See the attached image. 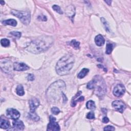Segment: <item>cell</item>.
<instances>
[{
    "mask_svg": "<svg viewBox=\"0 0 131 131\" xmlns=\"http://www.w3.org/2000/svg\"><path fill=\"white\" fill-rule=\"evenodd\" d=\"M53 43V39L51 37L46 36L39 37L30 42L26 49L31 53L39 54L48 50Z\"/></svg>",
    "mask_w": 131,
    "mask_h": 131,
    "instance_id": "obj_1",
    "label": "cell"
},
{
    "mask_svg": "<svg viewBox=\"0 0 131 131\" xmlns=\"http://www.w3.org/2000/svg\"><path fill=\"white\" fill-rule=\"evenodd\" d=\"M66 84L63 80H57L52 84L47 89L46 96L49 101L55 103L62 97L64 90L66 89Z\"/></svg>",
    "mask_w": 131,
    "mask_h": 131,
    "instance_id": "obj_2",
    "label": "cell"
},
{
    "mask_svg": "<svg viewBox=\"0 0 131 131\" xmlns=\"http://www.w3.org/2000/svg\"><path fill=\"white\" fill-rule=\"evenodd\" d=\"M75 59L72 55H65L58 61L56 66V72L61 76L67 75L73 67Z\"/></svg>",
    "mask_w": 131,
    "mask_h": 131,
    "instance_id": "obj_3",
    "label": "cell"
},
{
    "mask_svg": "<svg viewBox=\"0 0 131 131\" xmlns=\"http://www.w3.org/2000/svg\"><path fill=\"white\" fill-rule=\"evenodd\" d=\"M87 87L89 89H94V93L100 98L103 97L107 91L105 81L99 75L95 76L87 84Z\"/></svg>",
    "mask_w": 131,
    "mask_h": 131,
    "instance_id": "obj_4",
    "label": "cell"
},
{
    "mask_svg": "<svg viewBox=\"0 0 131 131\" xmlns=\"http://www.w3.org/2000/svg\"><path fill=\"white\" fill-rule=\"evenodd\" d=\"M11 14L15 16L22 22L23 24L28 25L30 24L31 21V15L29 12L12 10Z\"/></svg>",
    "mask_w": 131,
    "mask_h": 131,
    "instance_id": "obj_5",
    "label": "cell"
},
{
    "mask_svg": "<svg viewBox=\"0 0 131 131\" xmlns=\"http://www.w3.org/2000/svg\"><path fill=\"white\" fill-rule=\"evenodd\" d=\"M47 131H60V127L57 122H56V118L52 116H50V122L48 125Z\"/></svg>",
    "mask_w": 131,
    "mask_h": 131,
    "instance_id": "obj_6",
    "label": "cell"
},
{
    "mask_svg": "<svg viewBox=\"0 0 131 131\" xmlns=\"http://www.w3.org/2000/svg\"><path fill=\"white\" fill-rule=\"evenodd\" d=\"M7 116L10 119L13 120H17L20 117V112L14 109H8L6 111Z\"/></svg>",
    "mask_w": 131,
    "mask_h": 131,
    "instance_id": "obj_7",
    "label": "cell"
},
{
    "mask_svg": "<svg viewBox=\"0 0 131 131\" xmlns=\"http://www.w3.org/2000/svg\"><path fill=\"white\" fill-rule=\"evenodd\" d=\"M112 106L116 111L120 113H123L126 109V104L120 100H115L113 102Z\"/></svg>",
    "mask_w": 131,
    "mask_h": 131,
    "instance_id": "obj_8",
    "label": "cell"
},
{
    "mask_svg": "<svg viewBox=\"0 0 131 131\" xmlns=\"http://www.w3.org/2000/svg\"><path fill=\"white\" fill-rule=\"evenodd\" d=\"M126 89L125 86L122 84H119L114 88L113 90V94L115 96L118 97L124 95Z\"/></svg>",
    "mask_w": 131,
    "mask_h": 131,
    "instance_id": "obj_9",
    "label": "cell"
},
{
    "mask_svg": "<svg viewBox=\"0 0 131 131\" xmlns=\"http://www.w3.org/2000/svg\"><path fill=\"white\" fill-rule=\"evenodd\" d=\"M30 110L31 112H34L40 104L39 100L36 98H32L29 101Z\"/></svg>",
    "mask_w": 131,
    "mask_h": 131,
    "instance_id": "obj_10",
    "label": "cell"
},
{
    "mask_svg": "<svg viewBox=\"0 0 131 131\" xmlns=\"http://www.w3.org/2000/svg\"><path fill=\"white\" fill-rule=\"evenodd\" d=\"M29 69L28 66L23 63L15 62L13 64V69L17 71H26Z\"/></svg>",
    "mask_w": 131,
    "mask_h": 131,
    "instance_id": "obj_11",
    "label": "cell"
},
{
    "mask_svg": "<svg viewBox=\"0 0 131 131\" xmlns=\"http://www.w3.org/2000/svg\"><path fill=\"white\" fill-rule=\"evenodd\" d=\"M65 12L66 15L73 21V18L75 15V8L73 5L68 6L65 10Z\"/></svg>",
    "mask_w": 131,
    "mask_h": 131,
    "instance_id": "obj_12",
    "label": "cell"
},
{
    "mask_svg": "<svg viewBox=\"0 0 131 131\" xmlns=\"http://www.w3.org/2000/svg\"><path fill=\"white\" fill-rule=\"evenodd\" d=\"M13 127L15 130H23L25 128L24 123L21 120H14L12 122Z\"/></svg>",
    "mask_w": 131,
    "mask_h": 131,
    "instance_id": "obj_13",
    "label": "cell"
},
{
    "mask_svg": "<svg viewBox=\"0 0 131 131\" xmlns=\"http://www.w3.org/2000/svg\"><path fill=\"white\" fill-rule=\"evenodd\" d=\"M95 42L97 46L100 47L103 45H104L105 40L103 37L101 35L99 34L96 36V37H95Z\"/></svg>",
    "mask_w": 131,
    "mask_h": 131,
    "instance_id": "obj_14",
    "label": "cell"
},
{
    "mask_svg": "<svg viewBox=\"0 0 131 131\" xmlns=\"http://www.w3.org/2000/svg\"><path fill=\"white\" fill-rule=\"evenodd\" d=\"M0 127L3 129H7L10 127L9 122L7 120L1 118L0 120Z\"/></svg>",
    "mask_w": 131,
    "mask_h": 131,
    "instance_id": "obj_15",
    "label": "cell"
},
{
    "mask_svg": "<svg viewBox=\"0 0 131 131\" xmlns=\"http://www.w3.org/2000/svg\"><path fill=\"white\" fill-rule=\"evenodd\" d=\"M2 23L4 25H10L13 27H15L17 25V22L14 19H9L5 20L3 21Z\"/></svg>",
    "mask_w": 131,
    "mask_h": 131,
    "instance_id": "obj_16",
    "label": "cell"
},
{
    "mask_svg": "<svg viewBox=\"0 0 131 131\" xmlns=\"http://www.w3.org/2000/svg\"><path fill=\"white\" fill-rule=\"evenodd\" d=\"M77 97V95L75 96V97H74L72 99V102H71V106L72 107H74L77 104V102L78 101H82L84 100V97L81 96L79 98H78V99H76Z\"/></svg>",
    "mask_w": 131,
    "mask_h": 131,
    "instance_id": "obj_17",
    "label": "cell"
},
{
    "mask_svg": "<svg viewBox=\"0 0 131 131\" xmlns=\"http://www.w3.org/2000/svg\"><path fill=\"white\" fill-rule=\"evenodd\" d=\"M89 72V70L88 69L84 68L83 69H82L81 71L78 73V74L77 75V77L79 79L83 78L88 74Z\"/></svg>",
    "mask_w": 131,
    "mask_h": 131,
    "instance_id": "obj_18",
    "label": "cell"
},
{
    "mask_svg": "<svg viewBox=\"0 0 131 131\" xmlns=\"http://www.w3.org/2000/svg\"><path fill=\"white\" fill-rule=\"evenodd\" d=\"M16 93L19 96H23L25 94L24 88L22 85H18L16 89Z\"/></svg>",
    "mask_w": 131,
    "mask_h": 131,
    "instance_id": "obj_19",
    "label": "cell"
},
{
    "mask_svg": "<svg viewBox=\"0 0 131 131\" xmlns=\"http://www.w3.org/2000/svg\"><path fill=\"white\" fill-rule=\"evenodd\" d=\"M29 117L32 120L37 121L39 120V117L35 113V112H30L29 113Z\"/></svg>",
    "mask_w": 131,
    "mask_h": 131,
    "instance_id": "obj_20",
    "label": "cell"
},
{
    "mask_svg": "<svg viewBox=\"0 0 131 131\" xmlns=\"http://www.w3.org/2000/svg\"><path fill=\"white\" fill-rule=\"evenodd\" d=\"M86 106L87 109L90 110H93L95 109L96 105L95 104V102L92 100H89L87 102Z\"/></svg>",
    "mask_w": 131,
    "mask_h": 131,
    "instance_id": "obj_21",
    "label": "cell"
},
{
    "mask_svg": "<svg viewBox=\"0 0 131 131\" xmlns=\"http://www.w3.org/2000/svg\"><path fill=\"white\" fill-rule=\"evenodd\" d=\"M70 45L75 49H76V50H77V49L79 48V45H80L79 42H77V41H76L75 39L72 40L71 41V42H70Z\"/></svg>",
    "mask_w": 131,
    "mask_h": 131,
    "instance_id": "obj_22",
    "label": "cell"
},
{
    "mask_svg": "<svg viewBox=\"0 0 131 131\" xmlns=\"http://www.w3.org/2000/svg\"><path fill=\"white\" fill-rule=\"evenodd\" d=\"M1 44L4 47H7L10 45V41L8 39L3 38L1 40Z\"/></svg>",
    "mask_w": 131,
    "mask_h": 131,
    "instance_id": "obj_23",
    "label": "cell"
},
{
    "mask_svg": "<svg viewBox=\"0 0 131 131\" xmlns=\"http://www.w3.org/2000/svg\"><path fill=\"white\" fill-rule=\"evenodd\" d=\"M113 49V45L111 44H108L106 46L105 53L107 54H110L112 52Z\"/></svg>",
    "mask_w": 131,
    "mask_h": 131,
    "instance_id": "obj_24",
    "label": "cell"
},
{
    "mask_svg": "<svg viewBox=\"0 0 131 131\" xmlns=\"http://www.w3.org/2000/svg\"><path fill=\"white\" fill-rule=\"evenodd\" d=\"M101 22L102 23V24H103V26H104V27L105 30L107 32H110V28H109V26L108 22L105 21V20L103 18H101Z\"/></svg>",
    "mask_w": 131,
    "mask_h": 131,
    "instance_id": "obj_25",
    "label": "cell"
},
{
    "mask_svg": "<svg viewBox=\"0 0 131 131\" xmlns=\"http://www.w3.org/2000/svg\"><path fill=\"white\" fill-rule=\"evenodd\" d=\"M52 8L56 12L59 13V14H63V11L62 10L61 7L58 6V5H54L53 6H52Z\"/></svg>",
    "mask_w": 131,
    "mask_h": 131,
    "instance_id": "obj_26",
    "label": "cell"
},
{
    "mask_svg": "<svg viewBox=\"0 0 131 131\" xmlns=\"http://www.w3.org/2000/svg\"><path fill=\"white\" fill-rule=\"evenodd\" d=\"M10 34L13 35L14 36H15L16 38H20L21 36V33L20 32H17V31H13L10 32Z\"/></svg>",
    "mask_w": 131,
    "mask_h": 131,
    "instance_id": "obj_27",
    "label": "cell"
},
{
    "mask_svg": "<svg viewBox=\"0 0 131 131\" xmlns=\"http://www.w3.org/2000/svg\"><path fill=\"white\" fill-rule=\"evenodd\" d=\"M87 118L89 119H93L95 118V115L93 112H90L87 115Z\"/></svg>",
    "mask_w": 131,
    "mask_h": 131,
    "instance_id": "obj_28",
    "label": "cell"
},
{
    "mask_svg": "<svg viewBox=\"0 0 131 131\" xmlns=\"http://www.w3.org/2000/svg\"><path fill=\"white\" fill-rule=\"evenodd\" d=\"M51 112L54 115H57L60 113V110L58 108L53 107L51 109Z\"/></svg>",
    "mask_w": 131,
    "mask_h": 131,
    "instance_id": "obj_29",
    "label": "cell"
},
{
    "mask_svg": "<svg viewBox=\"0 0 131 131\" xmlns=\"http://www.w3.org/2000/svg\"><path fill=\"white\" fill-rule=\"evenodd\" d=\"M103 130L104 131H115V128L113 127V126H108L105 127Z\"/></svg>",
    "mask_w": 131,
    "mask_h": 131,
    "instance_id": "obj_30",
    "label": "cell"
},
{
    "mask_svg": "<svg viewBox=\"0 0 131 131\" xmlns=\"http://www.w3.org/2000/svg\"><path fill=\"white\" fill-rule=\"evenodd\" d=\"M27 79L29 81H33L34 80V76L32 74H29L27 76Z\"/></svg>",
    "mask_w": 131,
    "mask_h": 131,
    "instance_id": "obj_31",
    "label": "cell"
},
{
    "mask_svg": "<svg viewBox=\"0 0 131 131\" xmlns=\"http://www.w3.org/2000/svg\"><path fill=\"white\" fill-rule=\"evenodd\" d=\"M38 20L39 21H46L47 19L46 16L45 15H39L38 16Z\"/></svg>",
    "mask_w": 131,
    "mask_h": 131,
    "instance_id": "obj_32",
    "label": "cell"
},
{
    "mask_svg": "<svg viewBox=\"0 0 131 131\" xmlns=\"http://www.w3.org/2000/svg\"><path fill=\"white\" fill-rule=\"evenodd\" d=\"M102 122L104 123V124H107V123L109 122V119L108 117H104L102 119Z\"/></svg>",
    "mask_w": 131,
    "mask_h": 131,
    "instance_id": "obj_33",
    "label": "cell"
},
{
    "mask_svg": "<svg viewBox=\"0 0 131 131\" xmlns=\"http://www.w3.org/2000/svg\"><path fill=\"white\" fill-rule=\"evenodd\" d=\"M62 97H63V100H64V102H66L67 101V97L66 96V95L64 94V93L63 94V95H62Z\"/></svg>",
    "mask_w": 131,
    "mask_h": 131,
    "instance_id": "obj_34",
    "label": "cell"
},
{
    "mask_svg": "<svg viewBox=\"0 0 131 131\" xmlns=\"http://www.w3.org/2000/svg\"><path fill=\"white\" fill-rule=\"evenodd\" d=\"M105 3H107L109 5H111V2L112 1H104Z\"/></svg>",
    "mask_w": 131,
    "mask_h": 131,
    "instance_id": "obj_35",
    "label": "cell"
},
{
    "mask_svg": "<svg viewBox=\"0 0 131 131\" xmlns=\"http://www.w3.org/2000/svg\"><path fill=\"white\" fill-rule=\"evenodd\" d=\"M0 3H1V5H4L5 4V2L3 1H0Z\"/></svg>",
    "mask_w": 131,
    "mask_h": 131,
    "instance_id": "obj_36",
    "label": "cell"
}]
</instances>
